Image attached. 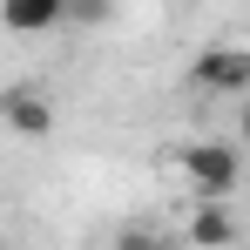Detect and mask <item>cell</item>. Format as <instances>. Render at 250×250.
Listing matches in <instances>:
<instances>
[{
    "mask_svg": "<svg viewBox=\"0 0 250 250\" xmlns=\"http://www.w3.org/2000/svg\"><path fill=\"white\" fill-rule=\"evenodd\" d=\"M68 21H82V27H102V21H108V0H68Z\"/></svg>",
    "mask_w": 250,
    "mask_h": 250,
    "instance_id": "cell-7",
    "label": "cell"
},
{
    "mask_svg": "<svg viewBox=\"0 0 250 250\" xmlns=\"http://www.w3.org/2000/svg\"><path fill=\"white\" fill-rule=\"evenodd\" d=\"M0 122L14 128V135H27V142H47V135H54V102H47V88H34V82L0 88Z\"/></svg>",
    "mask_w": 250,
    "mask_h": 250,
    "instance_id": "cell-3",
    "label": "cell"
},
{
    "mask_svg": "<svg viewBox=\"0 0 250 250\" xmlns=\"http://www.w3.org/2000/svg\"><path fill=\"white\" fill-rule=\"evenodd\" d=\"M237 135L250 142V95H244V115H237Z\"/></svg>",
    "mask_w": 250,
    "mask_h": 250,
    "instance_id": "cell-8",
    "label": "cell"
},
{
    "mask_svg": "<svg viewBox=\"0 0 250 250\" xmlns=\"http://www.w3.org/2000/svg\"><path fill=\"white\" fill-rule=\"evenodd\" d=\"M237 176H244V163H237L230 142H189V149H183V183H189L203 203H230Z\"/></svg>",
    "mask_w": 250,
    "mask_h": 250,
    "instance_id": "cell-1",
    "label": "cell"
},
{
    "mask_svg": "<svg viewBox=\"0 0 250 250\" xmlns=\"http://www.w3.org/2000/svg\"><path fill=\"white\" fill-rule=\"evenodd\" d=\"M115 250H189V244H176V237H156V230H122V237H115Z\"/></svg>",
    "mask_w": 250,
    "mask_h": 250,
    "instance_id": "cell-6",
    "label": "cell"
},
{
    "mask_svg": "<svg viewBox=\"0 0 250 250\" xmlns=\"http://www.w3.org/2000/svg\"><path fill=\"white\" fill-rule=\"evenodd\" d=\"M189 244H196V250H230V244H237L230 203H196V209H189Z\"/></svg>",
    "mask_w": 250,
    "mask_h": 250,
    "instance_id": "cell-5",
    "label": "cell"
},
{
    "mask_svg": "<svg viewBox=\"0 0 250 250\" xmlns=\"http://www.w3.org/2000/svg\"><path fill=\"white\" fill-rule=\"evenodd\" d=\"M196 88H203V95H237V102H244V95H250V47H237V41L203 47V54H196Z\"/></svg>",
    "mask_w": 250,
    "mask_h": 250,
    "instance_id": "cell-2",
    "label": "cell"
},
{
    "mask_svg": "<svg viewBox=\"0 0 250 250\" xmlns=\"http://www.w3.org/2000/svg\"><path fill=\"white\" fill-rule=\"evenodd\" d=\"M68 21V0H0V27L7 34H47Z\"/></svg>",
    "mask_w": 250,
    "mask_h": 250,
    "instance_id": "cell-4",
    "label": "cell"
}]
</instances>
